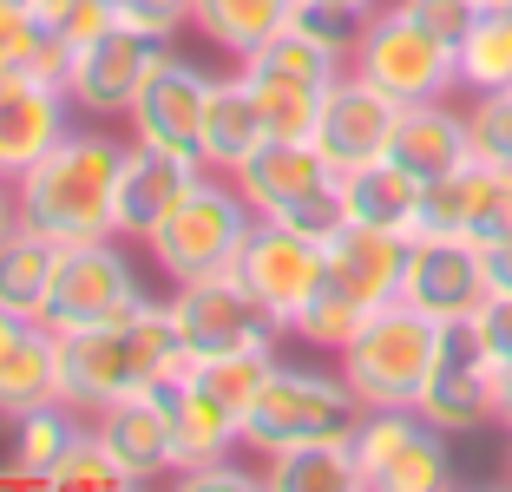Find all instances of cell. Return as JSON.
Here are the masks:
<instances>
[{
  "label": "cell",
  "mask_w": 512,
  "mask_h": 492,
  "mask_svg": "<svg viewBox=\"0 0 512 492\" xmlns=\"http://www.w3.org/2000/svg\"><path fill=\"white\" fill-rule=\"evenodd\" d=\"M119 164L125 145L106 132H66L33 171L14 178L20 224H33L40 237L92 243V237H119Z\"/></svg>",
  "instance_id": "1"
},
{
  "label": "cell",
  "mask_w": 512,
  "mask_h": 492,
  "mask_svg": "<svg viewBox=\"0 0 512 492\" xmlns=\"http://www.w3.org/2000/svg\"><path fill=\"white\" fill-rule=\"evenodd\" d=\"M178 361H184V335H178L171 302H145L125 322L60 335V394L79 414H99V407L125 401V394L158 388Z\"/></svg>",
  "instance_id": "2"
},
{
  "label": "cell",
  "mask_w": 512,
  "mask_h": 492,
  "mask_svg": "<svg viewBox=\"0 0 512 492\" xmlns=\"http://www.w3.org/2000/svg\"><path fill=\"white\" fill-rule=\"evenodd\" d=\"M447 322L421 315L414 302H388L362 322V335L342 348V374L348 388L362 394V407H421V388L440 361Z\"/></svg>",
  "instance_id": "3"
},
{
  "label": "cell",
  "mask_w": 512,
  "mask_h": 492,
  "mask_svg": "<svg viewBox=\"0 0 512 492\" xmlns=\"http://www.w3.org/2000/svg\"><path fill=\"white\" fill-rule=\"evenodd\" d=\"M348 73H362L368 86H381L388 99H401V105L447 99V92L460 86V46L440 40L434 27H421L401 0H388V7H375V14L355 27Z\"/></svg>",
  "instance_id": "4"
},
{
  "label": "cell",
  "mask_w": 512,
  "mask_h": 492,
  "mask_svg": "<svg viewBox=\"0 0 512 492\" xmlns=\"http://www.w3.org/2000/svg\"><path fill=\"white\" fill-rule=\"evenodd\" d=\"M237 191L250 197L256 217L296 224L322 243L348 224L342 217V171L316 151V138H263L250 151V164L237 171Z\"/></svg>",
  "instance_id": "5"
},
{
  "label": "cell",
  "mask_w": 512,
  "mask_h": 492,
  "mask_svg": "<svg viewBox=\"0 0 512 492\" xmlns=\"http://www.w3.org/2000/svg\"><path fill=\"white\" fill-rule=\"evenodd\" d=\"M250 230H256V210H250V197L237 191V178L204 171V178L191 184V197H184L145 243H151V256H158V269H165L171 283H197V276L237 269Z\"/></svg>",
  "instance_id": "6"
},
{
  "label": "cell",
  "mask_w": 512,
  "mask_h": 492,
  "mask_svg": "<svg viewBox=\"0 0 512 492\" xmlns=\"http://www.w3.org/2000/svg\"><path fill=\"white\" fill-rule=\"evenodd\" d=\"M362 394L348 388L342 368H289L276 361L270 381L256 388V407L243 420V447L256 453H276V447H296V440H348L355 420H362Z\"/></svg>",
  "instance_id": "7"
},
{
  "label": "cell",
  "mask_w": 512,
  "mask_h": 492,
  "mask_svg": "<svg viewBox=\"0 0 512 492\" xmlns=\"http://www.w3.org/2000/svg\"><path fill=\"white\" fill-rule=\"evenodd\" d=\"M453 433H440L421 407H368L348 433L368 492H434L453 479Z\"/></svg>",
  "instance_id": "8"
},
{
  "label": "cell",
  "mask_w": 512,
  "mask_h": 492,
  "mask_svg": "<svg viewBox=\"0 0 512 492\" xmlns=\"http://www.w3.org/2000/svg\"><path fill=\"white\" fill-rule=\"evenodd\" d=\"M171 315H178L184 355H276V335H289V328L256 302V289L243 283L237 269L178 283Z\"/></svg>",
  "instance_id": "9"
},
{
  "label": "cell",
  "mask_w": 512,
  "mask_h": 492,
  "mask_svg": "<svg viewBox=\"0 0 512 492\" xmlns=\"http://www.w3.org/2000/svg\"><path fill=\"white\" fill-rule=\"evenodd\" d=\"M132 309H145V289H138V269L119 256V243H112V237L66 243L40 322L53 328V335H79V328L125 322Z\"/></svg>",
  "instance_id": "10"
},
{
  "label": "cell",
  "mask_w": 512,
  "mask_h": 492,
  "mask_svg": "<svg viewBox=\"0 0 512 492\" xmlns=\"http://www.w3.org/2000/svg\"><path fill=\"white\" fill-rule=\"evenodd\" d=\"M237 276L256 289V302L276 315L283 328L302 322V309L329 289V243L309 237L296 224H276V217H256L250 243L237 256Z\"/></svg>",
  "instance_id": "11"
},
{
  "label": "cell",
  "mask_w": 512,
  "mask_h": 492,
  "mask_svg": "<svg viewBox=\"0 0 512 492\" xmlns=\"http://www.w3.org/2000/svg\"><path fill=\"white\" fill-rule=\"evenodd\" d=\"M493 296V269H486V250L473 237H440V230H421L407 243V276H401V302H414L434 322H473Z\"/></svg>",
  "instance_id": "12"
},
{
  "label": "cell",
  "mask_w": 512,
  "mask_h": 492,
  "mask_svg": "<svg viewBox=\"0 0 512 492\" xmlns=\"http://www.w3.org/2000/svg\"><path fill=\"white\" fill-rule=\"evenodd\" d=\"M165 46L158 33H138L125 20H112L106 33H92L86 46H73V66H66V99L92 119H119L132 112L138 86L151 79V66L165 60Z\"/></svg>",
  "instance_id": "13"
},
{
  "label": "cell",
  "mask_w": 512,
  "mask_h": 492,
  "mask_svg": "<svg viewBox=\"0 0 512 492\" xmlns=\"http://www.w3.org/2000/svg\"><path fill=\"white\" fill-rule=\"evenodd\" d=\"M204 105H211V73L191 60H178L165 46V60L151 66V79L138 86L132 99V138L138 145H158V151H184V158H197V145H204ZM204 164V158H197Z\"/></svg>",
  "instance_id": "14"
},
{
  "label": "cell",
  "mask_w": 512,
  "mask_h": 492,
  "mask_svg": "<svg viewBox=\"0 0 512 492\" xmlns=\"http://www.w3.org/2000/svg\"><path fill=\"white\" fill-rule=\"evenodd\" d=\"M394 119H401V99H388L381 86H368L362 73H342L329 92H322L316 151L335 164V171H362V164L388 158Z\"/></svg>",
  "instance_id": "15"
},
{
  "label": "cell",
  "mask_w": 512,
  "mask_h": 492,
  "mask_svg": "<svg viewBox=\"0 0 512 492\" xmlns=\"http://www.w3.org/2000/svg\"><path fill=\"white\" fill-rule=\"evenodd\" d=\"M421 230H440V237H473L480 250L512 237V178H499L493 164L467 158L447 178H427L421 197Z\"/></svg>",
  "instance_id": "16"
},
{
  "label": "cell",
  "mask_w": 512,
  "mask_h": 492,
  "mask_svg": "<svg viewBox=\"0 0 512 492\" xmlns=\"http://www.w3.org/2000/svg\"><path fill=\"white\" fill-rule=\"evenodd\" d=\"M421 414L434 420L440 433H480L486 420H499V401H493V361H486V348L473 342L467 322L447 328V342H440V361L434 374H427L421 388Z\"/></svg>",
  "instance_id": "17"
},
{
  "label": "cell",
  "mask_w": 512,
  "mask_h": 492,
  "mask_svg": "<svg viewBox=\"0 0 512 492\" xmlns=\"http://www.w3.org/2000/svg\"><path fill=\"white\" fill-rule=\"evenodd\" d=\"M66 86L33 73L0 79V178H20L66 138Z\"/></svg>",
  "instance_id": "18"
},
{
  "label": "cell",
  "mask_w": 512,
  "mask_h": 492,
  "mask_svg": "<svg viewBox=\"0 0 512 492\" xmlns=\"http://www.w3.org/2000/svg\"><path fill=\"white\" fill-rule=\"evenodd\" d=\"M204 178V164L184 151H158V145H125L119 164V237H151L171 210L191 197V184Z\"/></svg>",
  "instance_id": "19"
},
{
  "label": "cell",
  "mask_w": 512,
  "mask_h": 492,
  "mask_svg": "<svg viewBox=\"0 0 512 492\" xmlns=\"http://www.w3.org/2000/svg\"><path fill=\"white\" fill-rule=\"evenodd\" d=\"M60 394V335L33 315L0 309V420H20Z\"/></svg>",
  "instance_id": "20"
},
{
  "label": "cell",
  "mask_w": 512,
  "mask_h": 492,
  "mask_svg": "<svg viewBox=\"0 0 512 492\" xmlns=\"http://www.w3.org/2000/svg\"><path fill=\"white\" fill-rule=\"evenodd\" d=\"M158 407H165V420H171V460H178V473H191V466H211V460H224L230 447H243V420L230 414L217 394H204L184 374V361L158 381Z\"/></svg>",
  "instance_id": "21"
},
{
  "label": "cell",
  "mask_w": 512,
  "mask_h": 492,
  "mask_svg": "<svg viewBox=\"0 0 512 492\" xmlns=\"http://www.w3.org/2000/svg\"><path fill=\"white\" fill-rule=\"evenodd\" d=\"M407 243H414V237H401V230L342 224V230L329 237V283L348 289L362 309H388V302H401Z\"/></svg>",
  "instance_id": "22"
},
{
  "label": "cell",
  "mask_w": 512,
  "mask_h": 492,
  "mask_svg": "<svg viewBox=\"0 0 512 492\" xmlns=\"http://www.w3.org/2000/svg\"><path fill=\"white\" fill-rule=\"evenodd\" d=\"M394 164H407L414 178H447L473 158V132H467V112L447 99H421V105H401L394 119Z\"/></svg>",
  "instance_id": "23"
},
{
  "label": "cell",
  "mask_w": 512,
  "mask_h": 492,
  "mask_svg": "<svg viewBox=\"0 0 512 492\" xmlns=\"http://www.w3.org/2000/svg\"><path fill=\"white\" fill-rule=\"evenodd\" d=\"M92 433L106 440L112 453H119L125 479H158V473H178V460H171V420L165 407H158V394H125V401L99 407L92 414Z\"/></svg>",
  "instance_id": "24"
},
{
  "label": "cell",
  "mask_w": 512,
  "mask_h": 492,
  "mask_svg": "<svg viewBox=\"0 0 512 492\" xmlns=\"http://www.w3.org/2000/svg\"><path fill=\"white\" fill-rule=\"evenodd\" d=\"M421 197H427V178H414V171L394 164V158H375V164H362V171H342V217L348 224L421 237Z\"/></svg>",
  "instance_id": "25"
},
{
  "label": "cell",
  "mask_w": 512,
  "mask_h": 492,
  "mask_svg": "<svg viewBox=\"0 0 512 492\" xmlns=\"http://www.w3.org/2000/svg\"><path fill=\"white\" fill-rule=\"evenodd\" d=\"M263 138H270V125H263V112H256L250 79H243V73L211 79V105H204V145H197L204 171H224V178H237Z\"/></svg>",
  "instance_id": "26"
},
{
  "label": "cell",
  "mask_w": 512,
  "mask_h": 492,
  "mask_svg": "<svg viewBox=\"0 0 512 492\" xmlns=\"http://www.w3.org/2000/svg\"><path fill=\"white\" fill-rule=\"evenodd\" d=\"M53 269H60V243L40 237L33 224H14L0 237V309L40 322L53 296Z\"/></svg>",
  "instance_id": "27"
},
{
  "label": "cell",
  "mask_w": 512,
  "mask_h": 492,
  "mask_svg": "<svg viewBox=\"0 0 512 492\" xmlns=\"http://www.w3.org/2000/svg\"><path fill=\"white\" fill-rule=\"evenodd\" d=\"M296 14H302V0H197L191 27L211 46H224L230 60H250L256 46L276 40Z\"/></svg>",
  "instance_id": "28"
},
{
  "label": "cell",
  "mask_w": 512,
  "mask_h": 492,
  "mask_svg": "<svg viewBox=\"0 0 512 492\" xmlns=\"http://www.w3.org/2000/svg\"><path fill=\"white\" fill-rule=\"evenodd\" d=\"M263 479L276 492H355L362 466L348 440H296V447L263 453Z\"/></svg>",
  "instance_id": "29"
},
{
  "label": "cell",
  "mask_w": 512,
  "mask_h": 492,
  "mask_svg": "<svg viewBox=\"0 0 512 492\" xmlns=\"http://www.w3.org/2000/svg\"><path fill=\"white\" fill-rule=\"evenodd\" d=\"M79 433H86V427H79L73 401H46V407H33V414L14 420V460L27 466L33 486H46V473L66 460V447H73Z\"/></svg>",
  "instance_id": "30"
},
{
  "label": "cell",
  "mask_w": 512,
  "mask_h": 492,
  "mask_svg": "<svg viewBox=\"0 0 512 492\" xmlns=\"http://www.w3.org/2000/svg\"><path fill=\"white\" fill-rule=\"evenodd\" d=\"M243 79H250V92H256V112H263L270 138H316L322 86H302V79H276V73H250V66H243Z\"/></svg>",
  "instance_id": "31"
},
{
  "label": "cell",
  "mask_w": 512,
  "mask_h": 492,
  "mask_svg": "<svg viewBox=\"0 0 512 492\" xmlns=\"http://www.w3.org/2000/svg\"><path fill=\"white\" fill-rule=\"evenodd\" d=\"M460 86L493 92L512 86V14H480L460 40Z\"/></svg>",
  "instance_id": "32"
},
{
  "label": "cell",
  "mask_w": 512,
  "mask_h": 492,
  "mask_svg": "<svg viewBox=\"0 0 512 492\" xmlns=\"http://www.w3.org/2000/svg\"><path fill=\"white\" fill-rule=\"evenodd\" d=\"M375 309H362V302L348 296V289H322L316 302H309V309H302V322L289 328V335H302V342H316V348H329V355H342L348 342H355V335H362V322Z\"/></svg>",
  "instance_id": "33"
},
{
  "label": "cell",
  "mask_w": 512,
  "mask_h": 492,
  "mask_svg": "<svg viewBox=\"0 0 512 492\" xmlns=\"http://www.w3.org/2000/svg\"><path fill=\"white\" fill-rule=\"evenodd\" d=\"M467 132H473V158L493 164L499 178H512V86L473 92V105H467Z\"/></svg>",
  "instance_id": "34"
},
{
  "label": "cell",
  "mask_w": 512,
  "mask_h": 492,
  "mask_svg": "<svg viewBox=\"0 0 512 492\" xmlns=\"http://www.w3.org/2000/svg\"><path fill=\"white\" fill-rule=\"evenodd\" d=\"M46 14L33 0H0V79L7 73H33V53L46 46Z\"/></svg>",
  "instance_id": "35"
},
{
  "label": "cell",
  "mask_w": 512,
  "mask_h": 492,
  "mask_svg": "<svg viewBox=\"0 0 512 492\" xmlns=\"http://www.w3.org/2000/svg\"><path fill=\"white\" fill-rule=\"evenodd\" d=\"M46 486H125V466H119V453L86 427L73 447H66V460L46 473Z\"/></svg>",
  "instance_id": "36"
},
{
  "label": "cell",
  "mask_w": 512,
  "mask_h": 492,
  "mask_svg": "<svg viewBox=\"0 0 512 492\" xmlns=\"http://www.w3.org/2000/svg\"><path fill=\"white\" fill-rule=\"evenodd\" d=\"M40 14H46V27L60 33L66 46H86L92 33H106L112 20H119V14H112V0H46Z\"/></svg>",
  "instance_id": "37"
},
{
  "label": "cell",
  "mask_w": 512,
  "mask_h": 492,
  "mask_svg": "<svg viewBox=\"0 0 512 492\" xmlns=\"http://www.w3.org/2000/svg\"><path fill=\"white\" fill-rule=\"evenodd\" d=\"M191 7H197V0H112V14H119L125 27L158 33V40H171V33L191 20Z\"/></svg>",
  "instance_id": "38"
},
{
  "label": "cell",
  "mask_w": 512,
  "mask_h": 492,
  "mask_svg": "<svg viewBox=\"0 0 512 492\" xmlns=\"http://www.w3.org/2000/svg\"><path fill=\"white\" fill-rule=\"evenodd\" d=\"M401 7L421 20V27H434L440 40H453V46L467 40V27L480 20V7H473V0H401Z\"/></svg>",
  "instance_id": "39"
},
{
  "label": "cell",
  "mask_w": 512,
  "mask_h": 492,
  "mask_svg": "<svg viewBox=\"0 0 512 492\" xmlns=\"http://www.w3.org/2000/svg\"><path fill=\"white\" fill-rule=\"evenodd\" d=\"M302 7H316V14H329V20H348V27H362L375 7H388V0H302Z\"/></svg>",
  "instance_id": "40"
},
{
  "label": "cell",
  "mask_w": 512,
  "mask_h": 492,
  "mask_svg": "<svg viewBox=\"0 0 512 492\" xmlns=\"http://www.w3.org/2000/svg\"><path fill=\"white\" fill-rule=\"evenodd\" d=\"M486 269H493V296H512V237L486 250Z\"/></svg>",
  "instance_id": "41"
},
{
  "label": "cell",
  "mask_w": 512,
  "mask_h": 492,
  "mask_svg": "<svg viewBox=\"0 0 512 492\" xmlns=\"http://www.w3.org/2000/svg\"><path fill=\"white\" fill-rule=\"evenodd\" d=\"M493 401H499V427L512 433V355L493 361Z\"/></svg>",
  "instance_id": "42"
},
{
  "label": "cell",
  "mask_w": 512,
  "mask_h": 492,
  "mask_svg": "<svg viewBox=\"0 0 512 492\" xmlns=\"http://www.w3.org/2000/svg\"><path fill=\"white\" fill-rule=\"evenodd\" d=\"M20 224V204H14V197H7V184H0V237H7V230H14Z\"/></svg>",
  "instance_id": "43"
},
{
  "label": "cell",
  "mask_w": 512,
  "mask_h": 492,
  "mask_svg": "<svg viewBox=\"0 0 512 492\" xmlns=\"http://www.w3.org/2000/svg\"><path fill=\"white\" fill-rule=\"evenodd\" d=\"M480 14H512V0H473Z\"/></svg>",
  "instance_id": "44"
},
{
  "label": "cell",
  "mask_w": 512,
  "mask_h": 492,
  "mask_svg": "<svg viewBox=\"0 0 512 492\" xmlns=\"http://www.w3.org/2000/svg\"><path fill=\"white\" fill-rule=\"evenodd\" d=\"M33 7H46V0H33Z\"/></svg>",
  "instance_id": "45"
}]
</instances>
